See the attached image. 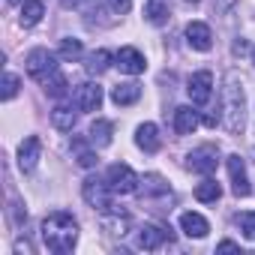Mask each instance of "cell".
Masks as SVG:
<instances>
[{
	"mask_svg": "<svg viewBox=\"0 0 255 255\" xmlns=\"http://www.w3.org/2000/svg\"><path fill=\"white\" fill-rule=\"evenodd\" d=\"M42 243H45L51 252H57V255L72 252L75 243H78V222H75V216L66 213V210L48 213V216L42 219Z\"/></svg>",
	"mask_w": 255,
	"mask_h": 255,
	"instance_id": "cell-1",
	"label": "cell"
},
{
	"mask_svg": "<svg viewBox=\"0 0 255 255\" xmlns=\"http://www.w3.org/2000/svg\"><path fill=\"white\" fill-rule=\"evenodd\" d=\"M243 81L237 72H228L225 75V87H222V123H225V129L231 135H240L243 132Z\"/></svg>",
	"mask_w": 255,
	"mask_h": 255,
	"instance_id": "cell-2",
	"label": "cell"
},
{
	"mask_svg": "<svg viewBox=\"0 0 255 255\" xmlns=\"http://www.w3.org/2000/svg\"><path fill=\"white\" fill-rule=\"evenodd\" d=\"M24 66H27V75H30L33 81L45 84V81H48V78L57 72V57H54L48 48H33V51L27 54Z\"/></svg>",
	"mask_w": 255,
	"mask_h": 255,
	"instance_id": "cell-3",
	"label": "cell"
},
{
	"mask_svg": "<svg viewBox=\"0 0 255 255\" xmlns=\"http://www.w3.org/2000/svg\"><path fill=\"white\" fill-rule=\"evenodd\" d=\"M105 180H108V186L114 189V195H129V192H135L138 186H141V177L126 165V162H114L108 171H105Z\"/></svg>",
	"mask_w": 255,
	"mask_h": 255,
	"instance_id": "cell-4",
	"label": "cell"
},
{
	"mask_svg": "<svg viewBox=\"0 0 255 255\" xmlns=\"http://www.w3.org/2000/svg\"><path fill=\"white\" fill-rule=\"evenodd\" d=\"M81 195H84V201H87L90 207H96V210H102V213L111 210V195H114V189L108 186V180L87 177L84 186H81Z\"/></svg>",
	"mask_w": 255,
	"mask_h": 255,
	"instance_id": "cell-5",
	"label": "cell"
},
{
	"mask_svg": "<svg viewBox=\"0 0 255 255\" xmlns=\"http://www.w3.org/2000/svg\"><path fill=\"white\" fill-rule=\"evenodd\" d=\"M186 93H189L192 105H207L210 96H213V75H210L207 69L195 72V75L189 78V84H186Z\"/></svg>",
	"mask_w": 255,
	"mask_h": 255,
	"instance_id": "cell-6",
	"label": "cell"
},
{
	"mask_svg": "<svg viewBox=\"0 0 255 255\" xmlns=\"http://www.w3.org/2000/svg\"><path fill=\"white\" fill-rule=\"evenodd\" d=\"M216 165H219V150L213 144H201L189 153V168L198 174H213Z\"/></svg>",
	"mask_w": 255,
	"mask_h": 255,
	"instance_id": "cell-7",
	"label": "cell"
},
{
	"mask_svg": "<svg viewBox=\"0 0 255 255\" xmlns=\"http://www.w3.org/2000/svg\"><path fill=\"white\" fill-rule=\"evenodd\" d=\"M225 165H228V174H231V192H234L237 198H246V195L252 192V186H249V177H246V165H243V159H240L237 153H231V156L225 159Z\"/></svg>",
	"mask_w": 255,
	"mask_h": 255,
	"instance_id": "cell-8",
	"label": "cell"
},
{
	"mask_svg": "<svg viewBox=\"0 0 255 255\" xmlns=\"http://www.w3.org/2000/svg\"><path fill=\"white\" fill-rule=\"evenodd\" d=\"M114 63H117V69L120 72H126V75H141L144 69H147V63H144V54L138 51V48H120L117 54H114Z\"/></svg>",
	"mask_w": 255,
	"mask_h": 255,
	"instance_id": "cell-9",
	"label": "cell"
},
{
	"mask_svg": "<svg viewBox=\"0 0 255 255\" xmlns=\"http://www.w3.org/2000/svg\"><path fill=\"white\" fill-rule=\"evenodd\" d=\"M186 42L195 51H210L213 48V33H210V27L204 21H189L186 24Z\"/></svg>",
	"mask_w": 255,
	"mask_h": 255,
	"instance_id": "cell-10",
	"label": "cell"
},
{
	"mask_svg": "<svg viewBox=\"0 0 255 255\" xmlns=\"http://www.w3.org/2000/svg\"><path fill=\"white\" fill-rule=\"evenodd\" d=\"M99 105H102V87L99 84L87 81L75 90V108L78 111H99Z\"/></svg>",
	"mask_w": 255,
	"mask_h": 255,
	"instance_id": "cell-11",
	"label": "cell"
},
{
	"mask_svg": "<svg viewBox=\"0 0 255 255\" xmlns=\"http://www.w3.org/2000/svg\"><path fill=\"white\" fill-rule=\"evenodd\" d=\"M39 153H42V141L39 135H27L18 147V168L21 171H33L36 162H39Z\"/></svg>",
	"mask_w": 255,
	"mask_h": 255,
	"instance_id": "cell-12",
	"label": "cell"
},
{
	"mask_svg": "<svg viewBox=\"0 0 255 255\" xmlns=\"http://www.w3.org/2000/svg\"><path fill=\"white\" fill-rule=\"evenodd\" d=\"M135 144L144 150V153H156L162 147V138H159V129L156 123H141L135 129Z\"/></svg>",
	"mask_w": 255,
	"mask_h": 255,
	"instance_id": "cell-13",
	"label": "cell"
},
{
	"mask_svg": "<svg viewBox=\"0 0 255 255\" xmlns=\"http://www.w3.org/2000/svg\"><path fill=\"white\" fill-rule=\"evenodd\" d=\"M162 243H165V231H162L159 225H141L138 234H135V246L144 249V252H153V249H159Z\"/></svg>",
	"mask_w": 255,
	"mask_h": 255,
	"instance_id": "cell-14",
	"label": "cell"
},
{
	"mask_svg": "<svg viewBox=\"0 0 255 255\" xmlns=\"http://www.w3.org/2000/svg\"><path fill=\"white\" fill-rule=\"evenodd\" d=\"M198 111H192L189 105H180V108H174V132L177 135H192L195 129H198Z\"/></svg>",
	"mask_w": 255,
	"mask_h": 255,
	"instance_id": "cell-15",
	"label": "cell"
},
{
	"mask_svg": "<svg viewBox=\"0 0 255 255\" xmlns=\"http://www.w3.org/2000/svg\"><path fill=\"white\" fill-rule=\"evenodd\" d=\"M180 228H183V234H186V237H195V240L207 237V231H210L207 219H204L201 213H192V210L180 213Z\"/></svg>",
	"mask_w": 255,
	"mask_h": 255,
	"instance_id": "cell-16",
	"label": "cell"
},
{
	"mask_svg": "<svg viewBox=\"0 0 255 255\" xmlns=\"http://www.w3.org/2000/svg\"><path fill=\"white\" fill-rule=\"evenodd\" d=\"M138 99H141V87H138L135 81L117 84V87L111 90V102H114V105H132V102H138Z\"/></svg>",
	"mask_w": 255,
	"mask_h": 255,
	"instance_id": "cell-17",
	"label": "cell"
},
{
	"mask_svg": "<svg viewBox=\"0 0 255 255\" xmlns=\"http://www.w3.org/2000/svg\"><path fill=\"white\" fill-rule=\"evenodd\" d=\"M195 198H198L201 204H216V201L222 198V186H219V183L207 174V177L195 186Z\"/></svg>",
	"mask_w": 255,
	"mask_h": 255,
	"instance_id": "cell-18",
	"label": "cell"
},
{
	"mask_svg": "<svg viewBox=\"0 0 255 255\" xmlns=\"http://www.w3.org/2000/svg\"><path fill=\"white\" fill-rule=\"evenodd\" d=\"M45 15V6H42V0H21V24L24 27H33L39 24Z\"/></svg>",
	"mask_w": 255,
	"mask_h": 255,
	"instance_id": "cell-19",
	"label": "cell"
},
{
	"mask_svg": "<svg viewBox=\"0 0 255 255\" xmlns=\"http://www.w3.org/2000/svg\"><path fill=\"white\" fill-rule=\"evenodd\" d=\"M75 120H78V114H75L69 105H57V108L51 111V123L57 126L60 132H72V129H75Z\"/></svg>",
	"mask_w": 255,
	"mask_h": 255,
	"instance_id": "cell-20",
	"label": "cell"
},
{
	"mask_svg": "<svg viewBox=\"0 0 255 255\" xmlns=\"http://www.w3.org/2000/svg\"><path fill=\"white\" fill-rule=\"evenodd\" d=\"M111 132H114V126L108 123V120H96L93 126H90V144L93 147H108L111 144Z\"/></svg>",
	"mask_w": 255,
	"mask_h": 255,
	"instance_id": "cell-21",
	"label": "cell"
},
{
	"mask_svg": "<svg viewBox=\"0 0 255 255\" xmlns=\"http://www.w3.org/2000/svg\"><path fill=\"white\" fill-rule=\"evenodd\" d=\"M111 60H114V57H111V51H105V48L93 51V54L87 57V72H90V75H102V72L111 66Z\"/></svg>",
	"mask_w": 255,
	"mask_h": 255,
	"instance_id": "cell-22",
	"label": "cell"
},
{
	"mask_svg": "<svg viewBox=\"0 0 255 255\" xmlns=\"http://www.w3.org/2000/svg\"><path fill=\"white\" fill-rule=\"evenodd\" d=\"M87 144H90V138H87V141H81V138H75V141H72V150H75V159H78V165H81V168H93V165L99 162V159H96V153H93Z\"/></svg>",
	"mask_w": 255,
	"mask_h": 255,
	"instance_id": "cell-23",
	"label": "cell"
},
{
	"mask_svg": "<svg viewBox=\"0 0 255 255\" xmlns=\"http://www.w3.org/2000/svg\"><path fill=\"white\" fill-rule=\"evenodd\" d=\"M144 18H147L150 24H156V27H159V24H165V21H168V6L162 3V0H150V3L144 6Z\"/></svg>",
	"mask_w": 255,
	"mask_h": 255,
	"instance_id": "cell-24",
	"label": "cell"
},
{
	"mask_svg": "<svg viewBox=\"0 0 255 255\" xmlns=\"http://www.w3.org/2000/svg\"><path fill=\"white\" fill-rule=\"evenodd\" d=\"M81 54H84V48H81V39H72V36H69V39H60L57 57H63V60H72V63H75Z\"/></svg>",
	"mask_w": 255,
	"mask_h": 255,
	"instance_id": "cell-25",
	"label": "cell"
},
{
	"mask_svg": "<svg viewBox=\"0 0 255 255\" xmlns=\"http://www.w3.org/2000/svg\"><path fill=\"white\" fill-rule=\"evenodd\" d=\"M234 222H237V228L243 231L246 240H255V210H243V213H237Z\"/></svg>",
	"mask_w": 255,
	"mask_h": 255,
	"instance_id": "cell-26",
	"label": "cell"
},
{
	"mask_svg": "<svg viewBox=\"0 0 255 255\" xmlns=\"http://www.w3.org/2000/svg\"><path fill=\"white\" fill-rule=\"evenodd\" d=\"M102 228L105 231H111V234H126V228H129V216H120V213H114V216H105L102 219Z\"/></svg>",
	"mask_w": 255,
	"mask_h": 255,
	"instance_id": "cell-27",
	"label": "cell"
},
{
	"mask_svg": "<svg viewBox=\"0 0 255 255\" xmlns=\"http://www.w3.org/2000/svg\"><path fill=\"white\" fill-rule=\"evenodd\" d=\"M45 93H48V96H54V99L66 96V78H63L60 72H54V75L45 81Z\"/></svg>",
	"mask_w": 255,
	"mask_h": 255,
	"instance_id": "cell-28",
	"label": "cell"
},
{
	"mask_svg": "<svg viewBox=\"0 0 255 255\" xmlns=\"http://www.w3.org/2000/svg\"><path fill=\"white\" fill-rule=\"evenodd\" d=\"M141 186H144L147 195H162V192H168V186L162 183L159 174H147V177H141Z\"/></svg>",
	"mask_w": 255,
	"mask_h": 255,
	"instance_id": "cell-29",
	"label": "cell"
},
{
	"mask_svg": "<svg viewBox=\"0 0 255 255\" xmlns=\"http://www.w3.org/2000/svg\"><path fill=\"white\" fill-rule=\"evenodd\" d=\"M18 75H12V72H6L3 75V99L9 102V99H15V93H18Z\"/></svg>",
	"mask_w": 255,
	"mask_h": 255,
	"instance_id": "cell-30",
	"label": "cell"
},
{
	"mask_svg": "<svg viewBox=\"0 0 255 255\" xmlns=\"http://www.w3.org/2000/svg\"><path fill=\"white\" fill-rule=\"evenodd\" d=\"M108 6H111L117 15H126V12L132 9V0H108Z\"/></svg>",
	"mask_w": 255,
	"mask_h": 255,
	"instance_id": "cell-31",
	"label": "cell"
},
{
	"mask_svg": "<svg viewBox=\"0 0 255 255\" xmlns=\"http://www.w3.org/2000/svg\"><path fill=\"white\" fill-rule=\"evenodd\" d=\"M216 249H219V252H237V249H240V246H237V243H234V240H222V243H219V246H216Z\"/></svg>",
	"mask_w": 255,
	"mask_h": 255,
	"instance_id": "cell-32",
	"label": "cell"
},
{
	"mask_svg": "<svg viewBox=\"0 0 255 255\" xmlns=\"http://www.w3.org/2000/svg\"><path fill=\"white\" fill-rule=\"evenodd\" d=\"M246 48H249V45H246V42H243V39H237V42H234V54H243V51H246Z\"/></svg>",
	"mask_w": 255,
	"mask_h": 255,
	"instance_id": "cell-33",
	"label": "cell"
},
{
	"mask_svg": "<svg viewBox=\"0 0 255 255\" xmlns=\"http://www.w3.org/2000/svg\"><path fill=\"white\" fill-rule=\"evenodd\" d=\"M60 3H63V6L69 9V6H81V0H60Z\"/></svg>",
	"mask_w": 255,
	"mask_h": 255,
	"instance_id": "cell-34",
	"label": "cell"
},
{
	"mask_svg": "<svg viewBox=\"0 0 255 255\" xmlns=\"http://www.w3.org/2000/svg\"><path fill=\"white\" fill-rule=\"evenodd\" d=\"M216 3H219L222 9H231V6H234V0H216Z\"/></svg>",
	"mask_w": 255,
	"mask_h": 255,
	"instance_id": "cell-35",
	"label": "cell"
},
{
	"mask_svg": "<svg viewBox=\"0 0 255 255\" xmlns=\"http://www.w3.org/2000/svg\"><path fill=\"white\" fill-rule=\"evenodd\" d=\"M186 3H192V6H195V3H198V0H186Z\"/></svg>",
	"mask_w": 255,
	"mask_h": 255,
	"instance_id": "cell-36",
	"label": "cell"
},
{
	"mask_svg": "<svg viewBox=\"0 0 255 255\" xmlns=\"http://www.w3.org/2000/svg\"><path fill=\"white\" fill-rule=\"evenodd\" d=\"M252 63H255V48H252Z\"/></svg>",
	"mask_w": 255,
	"mask_h": 255,
	"instance_id": "cell-37",
	"label": "cell"
},
{
	"mask_svg": "<svg viewBox=\"0 0 255 255\" xmlns=\"http://www.w3.org/2000/svg\"><path fill=\"white\" fill-rule=\"evenodd\" d=\"M6 3H18V0H6Z\"/></svg>",
	"mask_w": 255,
	"mask_h": 255,
	"instance_id": "cell-38",
	"label": "cell"
}]
</instances>
